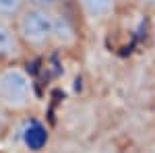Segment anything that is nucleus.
I'll use <instances>...</instances> for the list:
<instances>
[{
    "mask_svg": "<svg viewBox=\"0 0 155 153\" xmlns=\"http://www.w3.org/2000/svg\"><path fill=\"white\" fill-rule=\"evenodd\" d=\"M83 25L72 4L54 11V52H72L81 46Z\"/></svg>",
    "mask_w": 155,
    "mask_h": 153,
    "instance_id": "nucleus-4",
    "label": "nucleus"
},
{
    "mask_svg": "<svg viewBox=\"0 0 155 153\" xmlns=\"http://www.w3.org/2000/svg\"><path fill=\"white\" fill-rule=\"evenodd\" d=\"M8 124H11V116H8L4 110H0V139H2L4 132L8 130Z\"/></svg>",
    "mask_w": 155,
    "mask_h": 153,
    "instance_id": "nucleus-8",
    "label": "nucleus"
},
{
    "mask_svg": "<svg viewBox=\"0 0 155 153\" xmlns=\"http://www.w3.org/2000/svg\"><path fill=\"white\" fill-rule=\"evenodd\" d=\"M83 29H104L118 17L120 0H71Z\"/></svg>",
    "mask_w": 155,
    "mask_h": 153,
    "instance_id": "nucleus-3",
    "label": "nucleus"
},
{
    "mask_svg": "<svg viewBox=\"0 0 155 153\" xmlns=\"http://www.w3.org/2000/svg\"><path fill=\"white\" fill-rule=\"evenodd\" d=\"M35 106L37 83L25 62L0 66V110L12 118L33 112Z\"/></svg>",
    "mask_w": 155,
    "mask_h": 153,
    "instance_id": "nucleus-1",
    "label": "nucleus"
},
{
    "mask_svg": "<svg viewBox=\"0 0 155 153\" xmlns=\"http://www.w3.org/2000/svg\"><path fill=\"white\" fill-rule=\"evenodd\" d=\"M29 6L27 0H0V19L17 21V17Z\"/></svg>",
    "mask_w": 155,
    "mask_h": 153,
    "instance_id": "nucleus-6",
    "label": "nucleus"
},
{
    "mask_svg": "<svg viewBox=\"0 0 155 153\" xmlns=\"http://www.w3.org/2000/svg\"><path fill=\"white\" fill-rule=\"evenodd\" d=\"M120 2H122V6L124 4H137V0H120Z\"/></svg>",
    "mask_w": 155,
    "mask_h": 153,
    "instance_id": "nucleus-10",
    "label": "nucleus"
},
{
    "mask_svg": "<svg viewBox=\"0 0 155 153\" xmlns=\"http://www.w3.org/2000/svg\"><path fill=\"white\" fill-rule=\"evenodd\" d=\"M29 6H37V8H46V11H56L62 6H68L71 0H27Z\"/></svg>",
    "mask_w": 155,
    "mask_h": 153,
    "instance_id": "nucleus-7",
    "label": "nucleus"
},
{
    "mask_svg": "<svg viewBox=\"0 0 155 153\" xmlns=\"http://www.w3.org/2000/svg\"><path fill=\"white\" fill-rule=\"evenodd\" d=\"M137 6L145 12H151L155 15V0H137Z\"/></svg>",
    "mask_w": 155,
    "mask_h": 153,
    "instance_id": "nucleus-9",
    "label": "nucleus"
},
{
    "mask_svg": "<svg viewBox=\"0 0 155 153\" xmlns=\"http://www.w3.org/2000/svg\"><path fill=\"white\" fill-rule=\"evenodd\" d=\"M27 58H29V54L19 37L15 21L0 19V66L27 62Z\"/></svg>",
    "mask_w": 155,
    "mask_h": 153,
    "instance_id": "nucleus-5",
    "label": "nucleus"
},
{
    "mask_svg": "<svg viewBox=\"0 0 155 153\" xmlns=\"http://www.w3.org/2000/svg\"><path fill=\"white\" fill-rule=\"evenodd\" d=\"M15 27L29 58L54 52V11L27 6L17 17Z\"/></svg>",
    "mask_w": 155,
    "mask_h": 153,
    "instance_id": "nucleus-2",
    "label": "nucleus"
}]
</instances>
